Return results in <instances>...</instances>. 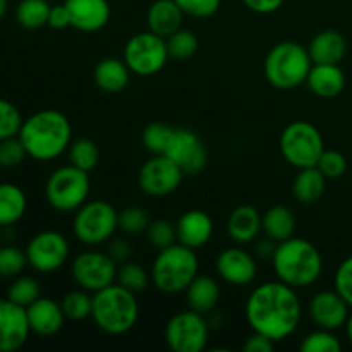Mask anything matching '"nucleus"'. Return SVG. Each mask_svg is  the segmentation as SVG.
<instances>
[{
    "mask_svg": "<svg viewBox=\"0 0 352 352\" xmlns=\"http://www.w3.org/2000/svg\"><path fill=\"white\" fill-rule=\"evenodd\" d=\"M298 289L280 280L263 282L251 291L244 311L251 330L274 342L287 339L298 330L302 316Z\"/></svg>",
    "mask_w": 352,
    "mask_h": 352,
    "instance_id": "1",
    "label": "nucleus"
},
{
    "mask_svg": "<svg viewBox=\"0 0 352 352\" xmlns=\"http://www.w3.org/2000/svg\"><path fill=\"white\" fill-rule=\"evenodd\" d=\"M28 157L38 162H50L69 150L72 143V126L67 116L58 110H40L23 122L19 131Z\"/></svg>",
    "mask_w": 352,
    "mask_h": 352,
    "instance_id": "2",
    "label": "nucleus"
},
{
    "mask_svg": "<svg viewBox=\"0 0 352 352\" xmlns=\"http://www.w3.org/2000/svg\"><path fill=\"white\" fill-rule=\"evenodd\" d=\"M272 265L277 280L294 289L311 287L323 272V258L318 248L308 239L294 236L277 244Z\"/></svg>",
    "mask_w": 352,
    "mask_h": 352,
    "instance_id": "3",
    "label": "nucleus"
},
{
    "mask_svg": "<svg viewBox=\"0 0 352 352\" xmlns=\"http://www.w3.org/2000/svg\"><path fill=\"white\" fill-rule=\"evenodd\" d=\"M91 318L100 330L122 336L134 329L140 318V302L134 292L116 284L93 294Z\"/></svg>",
    "mask_w": 352,
    "mask_h": 352,
    "instance_id": "4",
    "label": "nucleus"
},
{
    "mask_svg": "<svg viewBox=\"0 0 352 352\" xmlns=\"http://www.w3.org/2000/svg\"><path fill=\"white\" fill-rule=\"evenodd\" d=\"M199 261L195 250L175 243L158 251L150 277L155 287L164 294L184 292L192 280L198 277Z\"/></svg>",
    "mask_w": 352,
    "mask_h": 352,
    "instance_id": "5",
    "label": "nucleus"
},
{
    "mask_svg": "<svg viewBox=\"0 0 352 352\" xmlns=\"http://www.w3.org/2000/svg\"><path fill=\"white\" fill-rule=\"evenodd\" d=\"M313 60L308 48L296 41H282L270 48L265 58V78L274 88L292 89L306 82Z\"/></svg>",
    "mask_w": 352,
    "mask_h": 352,
    "instance_id": "6",
    "label": "nucleus"
},
{
    "mask_svg": "<svg viewBox=\"0 0 352 352\" xmlns=\"http://www.w3.org/2000/svg\"><path fill=\"white\" fill-rule=\"evenodd\" d=\"M89 186V172L69 164L52 172L45 186V196L48 205L57 212H76L88 201Z\"/></svg>",
    "mask_w": 352,
    "mask_h": 352,
    "instance_id": "7",
    "label": "nucleus"
},
{
    "mask_svg": "<svg viewBox=\"0 0 352 352\" xmlns=\"http://www.w3.org/2000/svg\"><path fill=\"white\" fill-rule=\"evenodd\" d=\"M74 213L72 230L76 239L86 246L95 248L109 243L119 229V212L103 199L86 201Z\"/></svg>",
    "mask_w": 352,
    "mask_h": 352,
    "instance_id": "8",
    "label": "nucleus"
},
{
    "mask_svg": "<svg viewBox=\"0 0 352 352\" xmlns=\"http://www.w3.org/2000/svg\"><path fill=\"white\" fill-rule=\"evenodd\" d=\"M280 153L287 164L296 168L316 167L325 151V143L318 127L306 120L291 122L280 134Z\"/></svg>",
    "mask_w": 352,
    "mask_h": 352,
    "instance_id": "9",
    "label": "nucleus"
},
{
    "mask_svg": "<svg viewBox=\"0 0 352 352\" xmlns=\"http://www.w3.org/2000/svg\"><path fill=\"white\" fill-rule=\"evenodd\" d=\"M167 40L150 30L138 33L127 40L124 47V62L131 72L138 76L158 74L168 60Z\"/></svg>",
    "mask_w": 352,
    "mask_h": 352,
    "instance_id": "10",
    "label": "nucleus"
},
{
    "mask_svg": "<svg viewBox=\"0 0 352 352\" xmlns=\"http://www.w3.org/2000/svg\"><path fill=\"white\" fill-rule=\"evenodd\" d=\"M164 336L174 352H201L208 344L210 327L205 315L189 308L168 320Z\"/></svg>",
    "mask_w": 352,
    "mask_h": 352,
    "instance_id": "11",
    "label": "nucleus"
},
{
    "mask_svg": "<svg viewBox=\"0 0 352 352\" xmlns=\"http://www.w3.org/2000/svg\"><path fill=\"white\" fill-rule=\"evenodd\" d=\"M71 274L79 287L95 294L116 284L117 263L109 256V253L88 250L72 260Z\"/></svg>",
    "mask_w": 352,
    "mask_h": 352,
    "instance_id": "12",
    "label": "nucleus"
},
{
    "mask_svg": "<svg viewBox=\"0 0 352 352\" xmlns=\"http://www.w3.org/2000/svg\"><path fill=\"white\" fill-rule=\"evenodd\" d=\"M69 251L71 248L67 239L60 232L43 230L28 243V265L38 274H54L64 267L69 258Z\"/></svg>",
    "mask_w": 352,
    "mask_h": 352,
    "instance_id": "13",
    "label": "nucleus"
},
{
    "mask_svg": "<svg viewBox=\"0 0 352 352\" xmlns=\"http://www.w3.org/2000/svg\"><path fill=\"white\" fill-rule=\"evenodd\" d=\"M184 172L167 157V155H153L141 167L138 182L144 195L162 198L177 191L181 186Z\"/></svg>",
    "mask_w": 352,
    "mask_h": 352,
    "instance_id": "14",
    "label": "nucleus"
},
{
    "mask_svg": "<svg viewBox=\"0 0 352 352\" xmlns=\"http://www.w3.org/2000/svg\"><path fill=\"white\" fill-rule=\"evenodd\" d=\"M165 155L184 172V175H198L208 164V150L201 138L191 129L182 127L174 131Z\"/></svg>",
    "mask_w": 352,
    "mask_h": 352,
    "instance_id": "15",
    "label": "nucleus"
},
{
    "mask_svg": "<svg viewBox=\"0 0 352 352\" xmlns=\"http://www.w3.org/2000/svg\"><path fill=\"white\" fill-rule=\"evenodd\" d=\"M31 333L30 320L24 306L9 298L0 299V352L19 351Z\"/></svg>",
    "mask_w": 352,
    "mask_h": 352,
    "instance_id": "16",
    "label": "nucleus"
},
{
    "mask_svg": "<svg viewBox=\"0 0 352 352\" xmlns=\"http://www.w3.org/2000/svg\"><path fill=\"white\" fill-rule=\"evenodd\" d=\"M349 308L346 299L333 289V291H320L311 298L308 305V315L318 329L339 330L349 318Z\"/></svg>",
    "mask_w": 352,
    "mask_h": 352,
    "instance_id": "17",
    "label": "nucleus"
},
{
    "mask_svg": "<svg viewBox=\"0 0 352 352\" xmlns=\"http://www.w3.org/2000/svg\"><path fill=\"white\" fill-rule=\"evenodd\" d=\"M217 272L223 282L234 287L253 284L258 275L256 258L243 248H227L217 258Z\"/></svg>",
    "mask_w": 352,
    "mask_h": 352,
    "instance_id": "18",
    "label": "nucleus"
},
{
    "mask_svg": "<svg viewBox=\"0 0 352 352\" xmlns=\"http://www.w3.org/2000/svg\"><path fill=\"white\" fill-rule=\"evenodd\" d=\"M71 16V26L82 33H95L110 21L109 0H65Z\"/></svg>",
    "mask_w": 352,
    "mask_h": 352,
    "instance_id": "19",
    "label": "nucleus"
},
{
    "mask_svg": "<svg viewBox=\"0 0 352 352\" xmlns=\"http://www.w3.org/2000/svg\"><path fill=\"white\" fill-rule=\"evenodd\" d=\"M177 229V243L198 250L210 243L213 236V220L203 210H189L182 213L175 223Z\"/></svg>",
    "mask_w": 352,
    "mask_h": 352,
    "instance_id": "20",
    "label": "nucleus"
},
{
    "mask_svg": "<svg viewBox=\"0 0 352 352\" xmlns=\"http://www.w3.org/2000/svg\"><path fill=\"white\" fill-rule=\"evenodd\" d=\"M31 332L41 337H52L64 327L65 318L60 302L50 298H38L26 308Z\"/></svg>",
    "mask_w": 352,
    "mask_h": 352,
    "instance_id": "21",
    "label": "nucleus"
},
{
    "mask_svg": "<svg viewBox=\"0 0 352 352\" xmlns=\"http://www.w3.org/2000/svg\"><path fill=\"white\" fill-rule=\"evenodd\" d=\"M306 85L309 91L320 98H336L344 91L346 74L339 64H313Z\"/></svg>",
    "mask_w": 352,
    "mask_h": 352,
    "instance_id": "22",
    "label": "nucleus"
},
{
    "mask_svg": "<svg viewBox=\"0 0 352 352\" xmlns=\"http://www.w3.org/2000/svg\"><path fill=\"white\" fill-rule=\"evenodd\" d=\"M184 12L175 0H155L146 12V24L151 33L168 38L182 28Z\"/></svg>",
    "mask_w": 352,
    "mask_h": 352,
    "instance_id": "23",
    "label": "nucleus"
},
{
    "mask_svg": "<svg viewBox=\"0 0 352 352\" xmlns=\"http://www.w3.org/2000/svg\"><path fill=\"white\" fill-rule=\"evenodd\" d=\"M261 217L254 206L241 205L227 219V234L237 244H248L258 239L261 227Z\"/></svg>",
    "mask_w": 352,
    "mask_h": 352,
    "instance_id": "24",
    "label": "nucleus"
},
{
    "mask_svg": "<svg viewBox=\"0 0 352 352\" xmlns=\"http://www.w3.org/2000/svg\"><path fill=\"white\" fill-rule=\"evenodd\" d=\"M93 79L102 91L117 95V93L124 91L129 85L131 69L127 67L124 58L120 60L116 57H107L96 64L95 71H93Z\"/></svg>",
    "mask_w": 352,
    "mask_h": 352,
    "instance_id": "25",
    "label": "nucleus"
},
{
    "mask_svg": "<svg viewBox=\"0 0 352 352\" xmlns=\"http://www.w3.org/2000/svg\"><path fill=\"white\" fill-rule=\"evenodd\" d=\"M313 64H339L347 52V41L339 31L325 30L316 34L308 47Z\"/></svg>",
    "mask_w": 352,
    "mask_h": 352,
    "instance_id": "26",
    "label": "nucleus"
},
{
    "mask_svg": "<svg viewBox=\"0 0 352 352\" xmlns=\"http://www.w3.org/2000/svg\"><path fill=\"white\" fill-rule=\"evenodd\" d=\"M184 292L189 308L201 315L212 313L220 301V285L210 275H198Z\"/></svg>",
    "mask_w": 352,
    "mask_h": 352,
    "instance_id": "27",
    "label": "nucleus"
},
{
    "mask_svg": "<svg viewBox=\"0 0 352 352\" xmlns=\"http://www.w3.org/2000/svg\"><path fill=\"white\" fill-rule=\"evenodd\" d=\"M261 227H263L265 236L278 244L294 236L296 217L292 210L287 208V206H272L261 217Z\"/></svg>",
    "mask_w": 352,
    "mask_h": 352,
    "instance_id": "28",
    "label": "nucleus"
},
{
    "mask_svg": "<svg viewBox=\"0 0 352 352\" xmlns=\"http://www.w3.org/2000/svg\"><path fill=\"white\" fill-rule=\"evenodd\" d=\"M28 208L23 189L12 182H0V227H10L19 222Z\"/></svg>",
    "mask_w": 352,
    "mask_h": 352,
    "instance_id": "29",
    "label": "nucleus"
},
{
    "mask_svg": "<svg viewBox=\"0 0 352 352\" xmlns=\"http://www.w3.org/2000/svg\"><path fill=\"white\" fill-rule=\"evenodd\" d=\"M325 186L327 177L318 170V167L299 168V174L296 175L294 182H292V192L299 203L313 205L323 196Z\"/></svg>",
    "mask_w": 352,
    "mask_h": 352,
    "instance_id": "30",
    "label": "nucleus"
},
{
    "mask_svg": "<svg viewBox=\"0 0 352 352\" xmlns=\"http://www.w3.org/2000/svg\"><path fill=\"white\" fill-rule=\"evenodd\" d=\"M52 6L47 0H21L16 7V19L26 30L47 26Z\"/></svg>",
    "mask_w": 352,
    "mask_h": 352,
    "instance_id": "31",
    "label": "nucleus"
},
{
    "mask_svg": "<svg viewBox=\"0 0 352 352\" xmlns=\"http://www.w3.org/2000/svg\"><path fill=\"white\" fill-rule=\"evenodd\" d=\"M151 277L146 272V268L141 267L140 263H134V261H124V263L117 265V277L116 282L119 285H122L127 291L134 292V294H140L150 284Z\"/></svg>",
    "mask_w": 352,
    "mask_h": 352,
    "instance_id": "32",
    "label": "nucleus"
},
{
    "mask_svg": "<svg viewBox=\"0 0 352 352\" xmlns=\"http://www.w3.org/2000/svg\"><path fill=\"white\" fill-rule=\"evenodd\" d=\"M62 309L67 320L72 322H82V320L91 316L93 309V296L88 291L79 287L78 291H71L64 296L60 301Z\"/></svg>",
    "mask_w": 352,
    "mask_h": 352,
    "instance_id": "33",
    "label": "nucleus"
},
{
    "mask_svg": "<svg viewBox=\"0 0 352 352\" xmlns=\"http://www.w3.org/2000/svg\"><path fill=\"white\" fill-rule=\"evenodd\" d=\"M175 127H170L164 122L148 124L141 134L143 146L150 151L151 155H165L168 144H170L172 136H174Z\"/></svg>",
    "mask_w": 352,
    "mask_h": 352,
    "instance_id": "34",
    "label": "nucleus"
},
{
    "mask_svg": "<svg viewBox=\"0 0 352 352\" xmlns=\"http://www.w3.org/2000/svg\"><path fill=\"white\" fill-rule=\"evenodd\" d=\"M69 160L74 167L91 172L98 165L100 160L98 146H96L95 141L88 140V138H81V140L74 141L69 146Z\"/></svg>",
    "mask_w": 352,
    "mask_h": 352,
    "instance_id": "35",
    "label": "nucleus"
},
{
    "mask_svg": "<svg viewBox=\"0 0 352 352\" xmlns=\"http://www.w3.org/2000/svg\"><path fill=\"white\" fill-rule=\"evenodd\" d=\"M167 40V48L168 55L172 58H177V60H186V58H191L192 55L198 52L199 41L196 38V34L192 31L188 30H179L174 34H170Z\"/></svg>",
    "mask_w": 352,
    "mask_h": 352,
    "instance_id": "36",
    "label": "nucleus"
},
{
    "mask_svg": "<svg viewBox=\"0 0 352 352\" xmlns=\"http://www.w3.org/2000/svg\"><path fill=\"white\" fill-rule=\"evenodd\" d=\"M7 298L16 305L28 308L38 298H41L40 284L33 277H16V280L10 284L9 291H7Z\"/></svg>",
    "mask_w": 352,
    "mask_h": 352,
    "instance_id": "37",
    "label": "nucleus"
},
{
    "mask_svg": "<svg viewBox=\"0 0 352 352\" xmlns=\"http://www.w3.org/2000/svg\"><path fill=\"white\" fill-rule=\"evenodd\" d=\"M340 349L342 346L336 333L325 329H318L308 333L299 344V351L302 352H339Z\"/></svg>",
    "mask_w": 352,
    "mask_h": 352,
    "instance_id": "38",
    "label": "nucleus"
},
{
    "mask_svg": "<svg viewBox=\"0 0 352 352\" xmlns=\"http://www.w3.org/2000/svg\"><path fill=\"white\" fill-rule=\"evenodd\" d=\"M150 213L141 206H127L119 212V229L124 234L136 236V234L146 232L150 227Z\"/></svg>",
    "mask_w": 352,
    "mask_h": 352,
    "instance_id": "39",
    "label": "nucleus"
},
{
    "mask_svg": "<svg viewBox=\"0 0 352 352\" xmlns=\"http://www.w3.org/2000/svg\"><path fill=\"white\" fill-rule=\"evenodd\" d=\"M26 265V251H21L16 246H0V277H19Z\"/></svg>",
    "mask_w": 352,
    "mask_h": 352,
    "instance_id": "40",
    "label": "nucleus"
},
{
    "mask_svg": "<svg viewBox=\"0 0 352 352\" xmlns=\"http://www.w3.org/2000/svg\"><path fill=\"white\" fill-rule=\"evenodd\" d=\"M23 122L24 120L19 109L9 100L0 98V141L19 136Z\"/></svg>",
    "mask_w": 352,
    "mask_h": 352,
    "instance_id": "41",
    "label": "nucleus"
},
{
    "mask_svg": "<svg viewBox=\"0 0 352 352\" xmlns=\"http://www.w3.org/2000/svg\"><path fill=\"white\" fill-rule=\"evenodd\" d=\"M146 237L151 246L160 251L177 243V229L168 220H155L146 229Z\"/></svg>",
    "mask_w": 352,
    "mask_h": 352,
    "instance_id": "42",
    "label": "nucleus"
},
{
    "mask_svg": "<svg viewBox=\"0 0 352 352\" xmlns=\"http://www.w3.org/2000/svg\"><path fill=\"white\" fill-rule=\"evenodd\" d=\"M26 157L28 151L24 148L23 141L19 140V136L7 138V140L0 141V167H17V165L23 164Z\"/></svg>",
    "mask_w": 352,
    "mask_h": 352,
    "instance_id": "43",
    "label": "nucleus"
},
{
    "mask_svg": "<svg viewBox=\"0 0 352 352\" xmlns=\"http://www.w3.org/2000/svg\"><path fill=\"white\" fill-rule=\"evenodd\" d=\"M318 170L325 175L327 179H339L346 174L347 160L340 151L325 150L316 164Z\"/></svg>",
    "mask_w": 352,
    "mask_h": 352,
    "instance_id": "44",
    "label": "nucleus"
},
{
    "mask_svg": "<svg viewBox=\"0 0 352 352\" xmlns=\"http://www.w3.org/2000/svg\"><path fill=\"white\" fill-rule=\"evenodd\" d=\"M175 2L188 16L205 19V17H212L213 14H217L222 0H175Z\"/></svg>",
    "mask_w": 352,
    "mask_h": 352,
    "instance_id": "45",
    "label": "nucleus"
},
{
    "mask_svg": "<svg viewBox=\"0 0 352 352\" xmlns=\"http://www.w3.org/2000/svg\"><path fill=\"white\" fill-rule=\"evenodd\" d=\"M333 284H336V291L346 299L347 305L352 308V254L339 265Z\"/></svg>",
    "mask_w": 352,
    "mask_h": 352,
    "instance_id": "46",
    "label": "nucleus"
},
{
    "mask_svg": "<svg viewBox=\"0 0 352 352\" xmlns=\"http://www.w3.org/2000/svg\"><path fill=\"white\" fill-rule=\"evenodd\" d=\"M275 347V342L270 337L263 336V333L253 332L243 344V351L246 352H272Z\"/></svg>",
    "mask_w": 352,
    "mask_h": 352,
    "instance_id": "47",
    "label": "nucleus"
},
{
    "mask_svg": "<svg viewBox=\"0 0 352 352\" xmlns=\"http://www.w3.org/2000/svg\"><path fill=\"white\" fill-rule=\"evenodd\" d=\"M52 30H65L71 26V16L65 7V3H58V6H52L50 16H48V24Z\"/></svg>",
    "mask_w": 352,
    "mask_h": 352,
    "instance_id": "48",
    "label": "nucleus"
},
{
    "mask_svg": "<svg viewBox=\"0 0 352 352\" xmlns=\"http://www.w3.org/2000/svg\"><path fill=\"white\" fill-rule=\"evenodd\" d=\"M109 256L116 261L117 265L124 263V261L129 260L131 256V244L126 239H113L109 244Z\"/></svg>",
    "mask_w": 352,
    "mask_h": 352,
    "instance_id": "49",
    "label": "nucleus"
},
{
    "mask_svg": "<svg viewBox=\"0 0 352 352\" xmlns=\"http://www.w3.org/2000/svg\"><path fill=\"white\" fill-rule=\"evenodd\" d=\"M285 0H243L244 6L256 14H272L284 6Z\"/></svg>",
    "mask_w": 352,
    "mask_h": 352,
    "instance_id": "50",
    "label": "nucleus"
},
{
    "mask_svg": "<svg viewBox=\"0 0 352 352\" xmlns=\"http://www.w3.org/2000/svg\"><path fill=\"white\" fill-rule=\"evenodd\" d=\"M275 248H277V243L268 237H265L263 241H258L256 246H254V253L260 260H272L275 253Z\"/></svg>",
    "mask_w": 352,
    "mask_h": 352,
    "instance_id": "51",
    "label": "nucleus"
},
{
    "mask_svg": "<svg viewBox=\"0 0 352 352\" xmlns=\"http://www.w3.org/2000/svg\"><path fill=\"white\" fill-rule=\"evenodd\" d=\"M346 330H347V337H349V340H351V344H352V313L349 315V318H347Z\"/></svg>",
    "mask_w": 352,
    "mask_h": 352,
    "instance_id": "52",
    "label": "nucleus"
},
{
    "mask_svg": "<svg viewBox=\"0 0 352 352\" xmlns=\"http://www.w3.org/2000/svg\"><path fill=\"white\" fill-rule=\"evenodd\" d=\"M7 12V0H0V19L6 16Z\"/></svg>",
    "mask_w": 352,
    "mask_h": 352,
    "instance_id": "53",
    "label": "nucleus"
},
{
    "mask_svg": "<svg viewBox=\"0 0 352 352\" xmlns=\"http://www.w3.org/2000/svg\"><path fill=\"white\" fill-rule=\"evenodd\" d=\"M0 243H2V232H0Z\"/></svg>",
    "mask_w": 352,
    "mask_h": 352,
    "instance_id": "54",
    "label": "nucleus"
}]
</instances>
